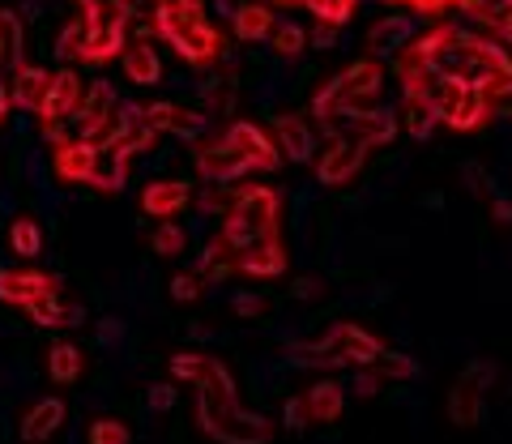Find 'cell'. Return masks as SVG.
Listing matches in <instances>:
<instances>
[{
    "label": "cell",
    "mask_w": 512,
    "mask_h": 444,
    "mask_svg": "<svg viewBox=\"0 0 512 444\" xmlns=\"http://www.w3.org/2000/svg\"><path fill=\"white\" fill-rule=\"evenodd\" d=\"M154 22H158V35H163L184 60H192V65H210V60H218L222 39H218V30L205 22L197 0H158Z\"/></svg>",
    "instance_id": "cell-1"
},
{
    "label": "cell",
    "mask_w": 512,
    "mask_h": 444,
    "mask_svg": "<svg viewBox=\"0 0 512 444\" xmlns=\"http://www.w3.org/2000/svg\"><path fill=\"white\" fill-rule=\"evenodd\" d=\"M197 423L214 444H274V419L244 410L227 398H201L197 393Z\"/></svg>",
    "instance_id": "cell-2"
},
{
    "label": "cell",
    "mask_w": 512,
    "mask_h": 444,
    "mask_svg": "<svg viewBox=\"0 0 512 444\" xmlns=\"http://www.w3.org/2000/svg\"><path fill=\"white\" fill-rule=\"evenodd\" d=\"M120 47H124V13L120 9L90 13V18L64 30V39H60V52L77 56V60H107V56H116Z\"/></svg>",
    "instance_id": "cell-3"
},
{
    "label": "cell",
    "mask_w": 512,
    "mask_h": 444,
    "mask_svg": "<svg viewBox=\"0 0 512 444\" xmlns=\"http://www.w3.org/2000/svg\"><path fill=\"white\" fill-rule=\"evenodd\" d=\"M222 235H227V244L235 252L252 240L278 235V193H269V188H248V193H239Z\"/></svg>",
    "instance_id": "cell-4"
},
{
    "label": "cell",
    "mask_w": 512,
    "mask_h": 444,
    "mask_svg": "<svg viewBox=\"0 0 512 444\" xmlns=\"http://www.w3.org/2000/svg\"><path fill=\"white\" fill-rule=\"evenodd\" d=\"M171 380L192 385L201 398H227V402L239 398L235 376L227 372V363H218L214 355H205V351H180V355H171Z\"/></svg>",
    "instance_id": "cell-5"
},
{
    "label": "cell",
    "mask_w": 512,
    "mask_h": 444,
    "mask_svg": "<svg viewBox=\"0 0 512 444\" xmlns=\"http://www.w3.org/2000/svg\"><path fill=\"white\" fill-rule=\"evenodd\" d=\"M60 282L52 274H43V269H0V304L9 308H30L39 304V299L56 295Z\"/></svg>",
    "instance_id": "cell-6"
},
{
    "label": "cell",
    "mask_w": 512,
    "mask_h": 444,
    "mask_svg": "<svg viewBox=\"0 0 512 444\" xmlns=\"http://www.w3.org/2000/svg\"><path fill=\"white\" fill-rule=\"evenodd\" d=\"M329 342L338 346V359H342V368L350 363V368H372V363L384 355V342L380 338H372L367 329H359V325H333L329 329Z\"/></svg>",
    "instance_id": "cell-7"
},
{
    "label": "cell",
    "mask_w": 512,
    "mask_h": 444,
    "mask_svg": "<svg viewBox=\"0 0 512 444\" xmlns=\"http://www.w3.org/2000/svg\"><path fill=\"white\" fill-rule=\"evenodd\" d=\"M235 269L248 278H278V274H286V248L278 244V235L252 240L235 252Z\"/></svg>",
    "instance_id": "cell-8"
},
{
    "label": "cell",
    "mask_w": 512,
    "mask_h": 444,
    "mask_svg": "<svg viewBox=\"0 0 512 444\" xmlns=\"http://www.w3.org/2000/svg\"><path fill=\"white\" fill-rule=\"evenodd\" d=\"M64 419H69V406H64L60 398H39L22 415L18 436H22V444H47L64 427Z\"/></svg>",
    "instance_id": "cell-9"
},
{
    "label": "cell",
    "mask_w": 512,
    "mask_h": 444,
    "mask_svg": "<svg viewBox=\"0 0 512 444\" xmlns=\"http://www.w3.org/2000/svg\"><path fill=\"white\" fill-rule=\"evenodd\" d=\"M99 158H103V150L94 146V141H86V137L60 141V146H56V171H60V180L90 184L94 171H99Z\"/></svg>",
    "instance_id": "cell-10"
},
{
    "label": "cell",
    "mask_w": 512,
    "mask_h": 444,
    "mask_svg": "<svg viewBox=\"0 0 512 444\" xmlns=\"http://www.w3.org/2000/svg\"><path fill=\"white\" fill-rule=\"evenodd\" d=\"M188 201H192V188L184 180H154V184L141 188V210H146L150 218H158V222L184 214Z\"/></svg>",
    "instance_id": "cell-11"
},
{
    "label": "cell",
    "mask_w": 512,
    "mask_h": 444,
    "mask_svg": "<svg viewBox=\"0 0 512 444\" xmlns=\"http://www.w3.org/2000/svg\"><path fill=\"white\" fill-rule=\"evenodd\" d=\"M197 171L205 180H239V176H248L252 167H248V158L222 137V141H214V146L197 150Z\"/></svg>",
    "instance_id": "cell-12"
},
{
    "label": "cell",
    "mask_w": 512,
    "mask_h": 444,
    "mask_svg": "<svg viewBox=\"0 0 512 444\" xmlns=\"http://www.w3.org/2000/svg\"><path fill=\"white\" fill-rule=\"evenodd\" d=\"M227 141L248 158V167L252 171H269V167H278V146H274V137H265L256 124H231L227 129Z\"/></svg>",
    "instance_id": "cell-13"
},
{
    "label": "cell",
    "mask_w": 512,
    "mask_h": 444,
    "mask_svg": "<svg viewBox=\"0 0 512 444\" xmlns=\"http://www.w3.org/2000/svg\"><path fill=\"white\" fill-rule=\"evenodd\" d=\"M52 77L47 69H35V65H18V77H13V103H18L22 111H43L47 103V90H52Z\"/></svg>",
    "instance_id": "cell-14"
},
{
    "label": "cell",
    "mask_w": 512,
    "mask_h": 444,
    "mask_svg": "<svg viewBox=\"0 0 512 444\" xmlns=\"http://www.w3.org/2000/svg\"><path fill=\"white\" fill-rule=\"evenodd\" d=\"M363 163V146H350V141H338V146H329L325 158L316 163V176L325 184H346L350 176L359 171Z\"/></svg>",
    "instance_id": "cell-15"
},
{
    "label": "cell",
    "mask_w": 512,
    "mask_h": 444,
    "mask_svg": "<svg viewBox=\"0 0 512 444\" xmlns=\"http://www.w3.org/2000/svg\"><path fill=\"white\" fill-rule=\"evenodd\" d=\"M26 312H30V321L43 325V329H73V325L86 321V312L77 308V304H69V299H64L60 291L47 295V299H39V304H30Z\"/></svg>",
    "instance_id": "cell-16"
},
{
    "label": "cell",
    "mask_w": 512,
    "mask_h": 444,
    "mask_svg": "<svg viewBox=\"0 0 512 444\" xmlns=\"http://www.w3.org/2000/svg\"><path fill=\"white\" fill-rule=\"evenodd\" d=\"M86 372V355L77 351L73 342H52L47 346V376H52V385H77Z\"/></svg>",
    "instance_id": "cell-17"
},
{
    "label": "cell",
    "mask_w": 512,
    "mask_h": 444,
    "mask_svg": "<svg viewBox=\"0 0 512 444\" xmlns=\"http://www.w3.org/2000/svg\"><path fill=\"white\" fill-rule=\"evenodd\" d=\"M146 120L154 124V133H175V137H192L201 129V116L197 111H184V107H175V103H154L146 107Z\"/></svg>",
    "instance_id": "cell-18"
},
{
    "label": "cell",
    "mask_w": 512,
    "mask_h": 444,
    "mask_svg": "<svg viewBox=\"0 0 512 444\" xmlns=\"http://www.w3.org/2000/svg\"><path fill=\"white\" fill-rule=\"evenodd\" d=\"M308 410H312V423H338L346 410V393L338 380H316L308 389Z\"/></svg>",
    "instance_id": "cell-19"
},
{
    "label": "cell",
    "mask_w": 512,
    "mask_h": 444,
    "mask_svg": "<svg viewBox=\"0 0 512 444\" xmlns=\"http://www.w3.org/2000/svg\"><path fill=\"white\" fill-rule=\"evenodd\" d=\"M124 73H128V82H137V86H154L158 77H163V60H158V52L150 43H128L124 47Z\"/></svg>",
    "instance_id": "cell-20"
},
{
    "label": "cell",
    "mask_w": 512,
    "mask_h": 444,
    "mask_svg": "<svg viewBox=\"0 0 512 444\" xmlns=\"http://www.w3.org/2000/svg\"><path fill=\"white\" fill-rule=\"evenodd\" d=\"M231 30H235V35L244 39V43L269 39V35H274V9H269V5H244V9H235Z\"/></svg>",
    "instance_id": "cell-21"
},
{
    "label": "cell",
    "mask_w": 512,
    "mask_h": 444,
    "mask_svg": "<svg viewBox=\"0 0 512 444\" xmlns=\"http://www.w3.org/2000/svg\"><path fill=\"white\" fill-rule=\"evenodd\" d=\"M274 129H278V141H282L286 158L308 163V158H312V129H308V120H303V116H282Z\"/></svg>",
    "instance_id": "cell-22"
},
{
    "label": "cell",
    "mask_w": 512,
    "mask_h": 444,
    "mask_svg": "<svg viewBox=\"0 0 512 444\" xmlns=\"http://www.w3.org/2000/svg\"><path fill=\"white\" fill-rule=\"evenodd\" d=\"M291 359L299 363V368H316V372H333V368H342L338 346L329 342V333H325V338H316V342H291Z\"/></svg>",
    "instance_id": "cell-23"
},
{
    "label": "cell",
    "mask_w": 512,
    "mask_h": 444,
    "mask_svg": "<svg viewBox=\"0 0 512 444\" xmlns=\"http://www.w3.org/2000/svg\"><path fill=\"white\" fill-rule=\"evenodd\" d=\"M448 419L457 427H478V419H483V393L457 380V385L448 389Z\"/></svg>",
    "instance_id": "cell-24"
},
{
    "label": "cell",
    "mask_w": 512,
    "mask_h": 444,
    "mask_svg": "<svg viewBox=\"0 0 512 444\" xmlns=\"http://www.w3.org/2000/svg\"><path fill=\"white\" fill-rule=\"evenodd\" d=\"M9 248L18 252V257H26V261H35L39 252H43V227L35 218H13L9 222Z\"/></svg>",
    "instance_id": "cell-25"
},
{
    "label": "cell",
    "mask_w": 512,
    "mask_h": 444,
    "mask_svg": "<svg viewBox=\"0 0 512 444\" xmlns=\"http://www.w3.org/2000/svg\"><path fill=\"white\" fill-rule=\"evenodd\" d=\"M235 274V248L227 244V235H218V240L201 252V278H227Z\"/></svg>",
    "instance_id": "cell-26"
},
{
    "label": "cell",
    "mask_w": 512,
    "mask_h": 444,
    "mask_svg": "<svg viewBox=\"0 0 512 444\" xmlns=\"http://www.w3.org/2000/svg\"><path fill=\"white\" fill-rule=\"evenodd\" d=\"M86 444H133V432H128L124 419H94L86 427Z\"/></svg>",
    "instance_id": "cell-27"
},
{
    "label": "cell",
    "mask_w": 512,
    "mask_h": 444,
    "mask_svg": "<svg viewBox=\"0 0 512 444\" xmlns=\"http://www.w3.org/2000/svg\"><path fill=\"white\" fill-rule=\"evenodd\" d=\"M22 22L13 18L9 9H0V60H9V65H22Z\"/></svg>",
    "instance_id": "cell-28"
},
{
    "label": "cell",
    "mask_w": 512,
    "mask_h": 444,
    "mask_svg": "<svg viewBox=\"0 0 512 444\" xmlns=\"http://www.w3.org/2000/svg\"><path fill=\"white\" fill-rule=\"evenodd\" d=\"M150 244H154L158 257H180L184 244H188V235H184V227H175V222L167 218V222H158V231L150 235Z\"/></svg>",
    "instance_id": "cell-29"
},
{
    "label": "cell",
    "mask_w": 512,
    "mask_h": 444,
    "mask_svg": "<svg viewBox=\"0 0 512 444\" xmlns=\"http://www.w3.org/2000/svg\"><path fill=\"white\" fill-rule=\"evenodd\" d=\"M274 52L278 56H299L303 47H308V30L303 26H295V22H286V26H274Z\"/></svg>",
    "instance_id": "cell-30"
},
{
    "label": "cell",
    "mask_w": 512,
    "mask_h": 444,
    "mask_svg": "<svg viewBox=\"0 0 512 444\" xmlns=\"http://www.w3.org/2000/svg\"><path fill=\"white\" fill-rule=\"evenodd\" d=\"M372 368L380 372V376H389V380H410V376H419V363L414 359H406V355H393V351H384Z\"/></svg>",
    "instance_id": "cell-31"
},
{
    "label": "cell",
    "mask_w": 512,
    "mask_h": 444,
    "mask_svg": "<svg viewBox=\"0 0 512 444\" xmlns=\"http://www.w3.org/2000/svg\"><path fill=\"white\" fill-rule=\"evenodd\" d=\"M146 402L154 415H167V410H175V402H180V380H158V385H150Z\"/></svg>",
    "instance_id": "cell-32"
},
{
    "label": "cell",
    "mask_w": 512,
    "mask_h": 444,
    "mask_svg": "<svg viewBox=\"0 0 512 444\" xmlns=\"http://www.w3.org/2000/svg\"><path fill=\"white\" fill-rule=\"evenodd\" d=\"M205 295V278L201 274H175L171 278V299L175 304H197Z\"/></svg>",
    "instance_id": "cell-33"
},
{
    "label": "cell",
    "mask_w": 512,
    "mask_h": 444,
    "mask_svg": "<svg viewBox=\"0 0 512 444\" xmlns=\"http://www.w3.org/2000/svg\"><path fill=\"white\" fill-rule=\"evenodd\" d=\"M495 372H500V368H495L491 359H478V363H470V368L461 372L457 380H461V385H470V389H478V393H487V389L495 385Z\"/></svg>",
    "instance_id": "cell-34"
},
{
    "label": "cell",
    "mask_w": 512,
    "mask_h": 444,
    "mask_svg": "<svg viewBox=\"0 0 512 444\" xmlns=\"http://www.w3.org/2000/svg\"><path fill=\"white\" fill-rule=\"evenodd\" d=\"M282 423L291 427V432H308V423H312L308 393H295V398H286V415H282Z\"/></svg>",
    "instance_id": "cell-35"
},
{
    "label": "cell",
    "mask_w": 512,
    "mask_h": 444,
    "mask_svg": "<svg viewBox=\"0 0 512 444\" xmlns=\"http://www.w3.org/2000/svg\"><path fill=\"white\" fill-rule=\"evenodd\" d=\"M308 5L320 13V22H329V26H338L350 18V9H355V0H308Z\"/></svg>",
    "instance_id": "cell-36"
},
{
    "label": "cell",
    "mask_w": 512,
    "mask_h": 444,
    "mask_svg": "<svg viewBox=\"0 0 512 444\" xmlns=\"http://www.w3.org/2000/svg\"><path fill=\"white\" fill-rule=\"evenodd\" d=\"M265 308H269L265 295H235V312L239 316H261Z\"/></svg>",
    "instance_id": "cell-37"
},
{
    "label": "cell",
    "mask_w": 512,
    "mask_h": 444,
    "mask_svg": "<svg viewBox=\"0 0 512 444\" xmlns=\"http://www.w3.org/2000/svg\"><path fill=\"white\" fill-rule=\"evenodd\" d=\"M380 380H384L380 372H363V376L355 380V393H359V398H372V393L380 389Z\"/></svg>",
    "instance_id": "cell-38"
},
{
    "label": "cell",
    "mask_w": 512,
    "mask_h": 444,
    "mask_svg": "<svg viewBox=\"0 0 512 444\" xmlns=\"http://www.w3.org/2000/svg\"><path fill=\"white\" fill-rule=\"evenodd\" d=\"M120 333H124L120 321H111V316H107V321H99V342H116Z\"/></svg>",
    "instance_id": "cell-39"
},
{
    "label": "cell",
    "mask_w": 512,
    "mask_h": 444,
    "mask_svg": "<svg viewBox=\"0 0 512 444\" xmlns=\"http://www.w3.org/2000/svg\"><path fill=\"white\" fill-rule=\"evenodd\" d=\"M9 103H13V94L0 86V124H5V116H9Z\"/></svg>",
    "instance_id": "cell-40"
},
{
    "label": "cell",
    "mask_w": 512,
    "mask_h": 444,
    "mask_svg": "<svg viewBox=\"0 0 512 444\" xmlns=\"http://www.w3.org/2000/svg\"><path fill=\"white\" fill-rule=\"evenodd\" d=\"M295 295H303V299H308V295H320V282H299Z\"/></svg>",
    "instance_id": "cell-41"
},
{
    "label": "cell",
    "mask_w": 512,
    "mask_h": 444,
    "mask_svg": "<svg viewBox=\"0 0 512 444\" xmlns=\"http://www.w3.org/2000/svg\"><path fill=\"white\" fill-rule=\"evenodd\" d=\"M495 218H500V222H508V218H512V210H508V201H495Z\"/></svg>",
    "instance_id": "cell-42"
}]
</instances>
